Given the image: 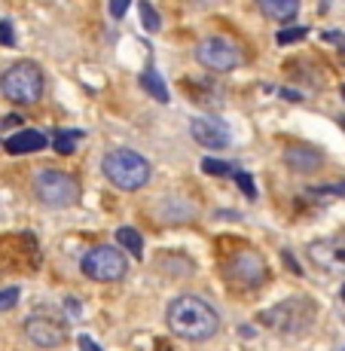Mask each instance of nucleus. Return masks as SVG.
Wrapping results in <instances>:
<instances>
[{"instance_id": "25", "label": "nucleus", "mask_w": 345, "mask_h": 351, "mask_svg": "<svg viewBox=\"0 0 345 351\" xmlns=\"http://www.w3.org/2000/svg\"><path fill=\"white\" fill-rule=\"evenodd\" d=\"M321 37L327 40V43H336V46H340V49L345 52V34H340V31H324Z\"/></svg>"}, {"instance_id": "8", "label": "nucleus", "mask_w": 345, "mask_h": 351, "mask_svg": "<svg viewBox=\"0 0 345 351\" xmlns=\"http://www.w3.org/2000/svg\"><path fill=\"white\" fill-rule=\"evenodd\" d=\"M195 58H199V64H205L208 71L229 73L245 62V52H241V46H235L233 40H226V37H205L195 46Z\"/></svg>"}, {"instance_id": "15", "label": "nucleus", "mask_w": 345, "mask_h": 351, "mask_svg": "<svg viewBox=\"0 0 345 351\" xmlns=\"http://www.w3.org/2000/svg\"><path fill=\"white\" fill-rule=\"evenodd\" d=\"M141 86H144V89L150 92V95L156 98L159 104H165V101H168V89H165V80L159 77V71H156V67H147V71L141 73Z\"/></svg>"}, {"instance_id": "4", "label": "nucleus", "mask_w": 345, "mask_h": 351, "mask_svg": "<svg viewBox=\"0 0 345 351\" xmlns=\"http://www.w3.org/2000/svg\"><path fill=\"white\" fill-rule=\"evenodd\" d=\"M223 278L233 290H257L266 285L269 266L257 251H239L223 263Z\"/></svg>"}, {"instance_id": "22", "label": "nucleus", "mask_w": 345, "mask_h": 351, "mask_svg": "<svg viewBox=\"0 0 345 351\" xmlns=\"http://www.w3.org/2000/svg\"><path fill=\"white\" fill-rule=\"evenodd\" d=\"M235 180H239V190L248 195V199H257V186H254V178L251 174H235Z\"/></svg>"}, {"instance_id": "27", "label": "nucleus", "mask_w": 345, "mask_h": 351, "mask_svg": "<svg viewBox=\"0 0 345 351\" xmlns=\"http://www.w3.org/2000/svg\"><path fill=\"white\" fill-rule=\"evenodd\" d=\"M80 346H83V348H98V346H95V342L89 339V336H80Z\"/></svg>"}, {"instance_id": "2", "label": "nucleus", "mask_w": 345, "mask_h": 351, "mask_svg": "<svg viewBox=\"0 0 345 351\" xmlns=\"http://www.w3.org/2000/svg\"><path fill=\"white\" fill-rule=\"evenodd\" d=\"M101 168H104L107 180L126 193H134V190H141V186H147L150 184V174H153L150 162L141 156V153L128 150V147L110 150L104 156V162H101Z\"/></svg>"}, {"instance_id": "7", "label": "nucleus", "mask_w": 345, "mask_h": 351, "mask_svg": "<svg viewBox=\"0 0 345 351\" xmlns=\"http://www.w3.org/2000/svg\"><path fill=\"white\" fill-rule=\"evenodd\" d=\"M126 272H128V260L119 247L101 245V247H92V251L83 256V275L92 281H101V285L126 278Z\"/></svg>"}, {"instance_id": "24", "label": "nucleus", "mask_w": 345, "mask_h": 351, "mask_svg": "<svg viewBox=\"0 0 345 351\" xmlns=\"http://www.w3.org/2000/svg\"><path fill=\"white\" fill-rule=\"evenodd\" d=\"M128 3H132V0H110V16L113 19H123L126 10H128Z\"/></svg>"}, {"instance_id": "29", "label": "nucleus", "mask_w": 345, "mask_h": 351, "mask_svg": "<svg viewBox=\"0 0 345 351\" xmlns=\"http://www.w3.org/2000/svg\"><path fill=\"white\" fill-rule=\"evenodd\" d=\"M342 98H345V86H342Z\"/></svg>"}, {"instance_id": "3", "label": "nucleus", "mask_w": 345, "mask_h": 351, "mask_svg": "<svg viewBox=\"0 0 345 351\" xmlns=\"http://www.w3.org/2000/svg\"><path fill=\"white\" fill-rule=\"evenodd\" d=\"M46 77L34 62H16L0 73V92L12 104H37L43 98Z\"/></svg>"}, {"instance_id": "21", "label": "nucleus", "mask_w": 345, "mask_h": 351, "mask_svg": "<svg viewBox=\"0 0 345 351\" xmlns=\"http://www.w3.org/2000/svg\"><path fill=\"white\" fill-rule=\"evenodd\" d=\"M306 28H284L281 34H278V43L281 46H287V43H296V40H302V37H306Z\"/></svg>"}, {"instance_id": "23", "label": "nucleus", "mask_w": 345, "mask_h": 351, "mask_svg": "<svg viewBox=\"0 0 345 351\" xmlns=\"http://www.w3.org/2000/svg\"><path fill=\"white\" fill-rule=\"evenodd\" d=\"M0 43H3V46H16V34H12L10 22H0Z\"/></svg>"}, {"instance_id": "26", "label": "nucleus", "mask_w": 345, "mask_h": 351, "mask_svg": "<svg viewBox=\"0 0 345 351\" xmlns=\"http://www.w3.org/2000/svg\"><path fill=\"white\" fill-rule=\"evenodd\" d=\"M67 312H71V315H80V300H73V296H71V300H67Z\"/></svg>"}, {"instance_id": "9", "label": "nucleus", "mask_w": 345, "mask_h": 351, "mask_svg": "<svg viewBox=\"0 0 345 351\" xmlns=\"http://www.w3.org/2000/svg\"><path fill=\"white\" fill-rule=\"evenodd\" d=\"M25 336L37 348H58L67 342V327L52 315H31L25 318Z\"/></svg>"}, {"instance_id": "12", "label": "nucleus", "mask_w": 345, "mask_h": 351, "mask_svg": "<svg viewBox=\"0 0 345 351\" xmlns=\"http://www.w3.org/2000/svg\"><path fill=\"white\" fill-rule=\"evenodd\" d=\"M46 134L43 132H34V128H22V132H16L12 138L3 141V150L10 153V156H25V153H37V150H46Z\"/></svg>"}, {"instance_id": "28", "label": "nucleus", "mask_w": 345, "mask_h": 351, "mask_svg": "<svg viewBox=\"0 0 345 351\" xmlns=\"http://www.w3.org/2000/svg\"><path fill=\"white\" fill-rule=\"evenodd\" d=\"M342 300H345V287H342Z\"/></svg>"}, {"instance_id": "14", "label": "nucleus", "mask_w": 345, "mask_h": 351, "mask_svg": "<svg viewBox=\"0 0 345 351\" xmlns=\"http://www.w3.org/2000/svg\"><path fill=\"white\" fill-rule=\"evenodd\" d=\"M257 6L263 10V16L275 19V22H287L300 12V0H257Z\"/></svg>"}, {"instance_id": "11", "label": "nucleus", "mask_w": 345, "mask_h": 351, "mask_svg": "<svg viewBox=\"0 0 345 351\" xmlns=\"http://www.w3.org/2000/svg\"><path fill=\"white\" fill-rule=\"evenodd\" d=\"M189 132H193L195 144L208 147V150H223V147H229V128H226V123H220V119H214V117H195L193 123H189Z\"/></svg>"}, {"instance_id": "10", "label": "nucleus", "mask_w": 345, "mask_h": 351, "mask_svg": "<svg viewBox=\"0 0 345 351\" xmlns=\"http://www.w3.org/2000/svg\"><path fill=\"white\" fill-rule=\"evenodd\" d=\"M309 260L330 275H345V235H330V239L312 241L309 245Z\"/></svg>"}, {"instance_id": "16", "label": "nucleus", "mask_w": 345, "mask_h": 351, "mask_svg": "<svg viewBox=\"0 0 345 351\" xmlns=\"http://www.w3.org/2000/svg\"><path fill=\"white\" fill-rule=\"evenodd\" d=\"M117 241H119V247H126V251L134 256V260L144 256V239L138 235V229H132V226L117 229Z\"/></svg>"}, {"instance_id": "1", "label": "nucleus", "mask_w": 345, "mask_h": 351, "mask_svg": "<svg viewBox=\"0 0 345 351\" xmlns=\"http://www.w3.org/2000/svg\"><path fill=\"white\" fill-rule=\"evenodd\" d=\"M165 321H168V330L187 342H205L220 330L217 308L195 293L174 296L171 306H168Z\"/></svg>"}, {"instance_id": "5", "label": "nucleus", "mask_w": 345, "mask_h": 351, "mask_svg": "<svg viewBox=\"0 0 345 351\" xmlns=\"http://www.w3.org/2000/svg\"><path fill=\"white\" fill-rule=\"evenodd\" d=\"M34 193L49 208H71V205H77V199H80V184L67 171L43 168V171L37 174V180H34Z\"/></svg>"}, {"instance_id": "13", "label": "nucleus", "mask_w": 345, "mask_h": 351, "mask_svg": "<svg viewBox=\"0 0 345 351\" xmlns=\"http://www.w3.org/2000/svg\"><path fill=\"white\" fill-rule=\"evenodd\" d=\"M284 159H287V165L294 168V171H300V174H312V171H318V168L324 165L321 150H315V147H309V144L287 147V150H284Z\"/></svg>"}, {"instance_id": "18", "label": "nucleus", "mask_w": 345, "mask_h": 351, "mask_svg": "<svg viewBox=\"0 0 345 351\" xmlns=\"http://www.w3.org/2000/svg\"><path fill=\"white\" fill-rule=\"evenodd\" d=\"M138 10H141V22H144V28L150 31V34H156V31L162 28V22H159V12L150 6V0H144Z\"/></svg>"}, {"instance_id": "6", "label": "nucleus", "mask_w": 345, "mask_h": 351, "mask_svg": "<svg viewBox=\"0 0 345 351\" xmlns=\"http://www.w3.org/2000/svg\"><path fill=\"white\" fill-rule=\"evenodd\" d=\"M312 318H315V308L309 300H284L281 306L260 315V321L269 324V330L284 333V336H300L312 324Z\"/></svg>"}, {"instance_id": "20", "label": "nucleus", "mask_w": 345, "mask_h": 351, "mask_svg": "<svg viewBox=\"0 0 345 351\" xmlns=\"http://www.w3.org/2000/svg\"><path fill=\"white\" fill-rule=\"evenodd\" d=\"M19 296H22V290H19V287H6V290H0V312H10V308L19 302Z\"/></svg>"}, {"instance_id": "19", "label": "nucleus", "mask_w": 345, "mask_h": 351, "mask_svg": "<svg viewBox=\"0 0 345 351\" xmlns=\"http://www.w3.org/2000/svg\"><path fill=\"white\" fill-rule=\"evenodd\" d=\"M202 171L214 174V178H229V174H235L229 162H217V159H205V162H202Z\"/></svg>"}, {"instance_id": "17", "label": "nucleus", "mask_w": 345, "mask_h": 351, "mask_svg": "<svg viewBox=\"0 0 345 351\" xmlns=\"http://www.w3.org/2000/svg\"><path fill=\"white\" fill-rule=\"evenodd\" d=\"M80 138H83V132H73V128H62V132H56V138H52V147H56V153H62V156H71Z\"/></svg>"}]
</instances>
